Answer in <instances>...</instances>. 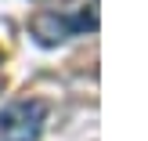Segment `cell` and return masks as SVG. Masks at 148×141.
I'll list each match as a JSON object with an SVG mask.
<instances>
[{"mask_svg":"<svg viewBox=\"0 0 148 141\" xmlns=\"http://www.w3.org/2000/svg\"><path fill=\"white\" fill-rule=\"evenodd\" d=\"M98 29V11L94 7H83L79 14H62V11H40L29 18V33L43 43V47H54V43H65L69 36L79 33H94Z\"/></svg>","mask_w":148,"mask_h":141,"instance_id":"obj_1","label":"cell"},{"mask_svg":"<svg viewBox=\"0 0 148 141\" xmlns=\"http://www.w3.org/2000/svg\"><path fill=\"white\" fill-rule=\"evenodd\" d=\"M43 120H47V105L40 98L11 101L0 109V141H40Z\"/></svg>","mask_w":148,"mask_h":141,"instance_id":"obj_2","label":"cell"},{"mask_svg":"<svg viewBox=\"0 0 148 141\" xmlns=\"http://www.w3.org/2000/svg\"><path fill=\"white\" fill-rule=\"evenodd\" d=\"M0 91H4V76H0Z\"/></svg>","mask_w":148,"mask_h":141,"instance_id":"obj_3","label":"cell"}]
</instances>
